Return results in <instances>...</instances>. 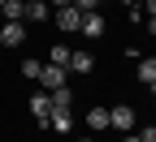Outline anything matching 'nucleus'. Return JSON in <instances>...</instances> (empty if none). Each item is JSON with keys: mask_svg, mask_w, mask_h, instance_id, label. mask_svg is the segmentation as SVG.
<instances>
[{"mask_svg": "<svg viewBox=\"0 0 156 142\" xmlns=\"http://www.w3.org/2000/svg\"><path fill=\"white\" fill-rule=\"evenodd\" d=\"M130 125H134V108H130V104H117V108H108V129H122V134H130Z\"/></svg>", "mask_w": 156, "mask_h": 142, "instance_id": "nucleus-1", "label": "nucleus"}, {"mask_svg": "<svg viewBox=\"0 0 156 142\" xmlns=\"http://www.w3.org/2000/svg\"><path fill=\"white\" fill-rule=\"evenodd\" d=\"M26 108H30V116L39 121V125H48V112H52V99H48V91L30 95V99H26Z\"/></svg>", "mask_w": 156, "mask_h": 142, "instance_id": "nucleus-2", "label": "nucleus"}, {"mask_svg": "<svg viewBox=\"0 0 156 142\" xmlns=\"http://www.w3.org/2000/svg\"><path fill=\"white\" fill-rule=\"evenodd\" d=\"M39 86H44V91L65 86V65H44V73H39Z\"/></svg>", "mask_w": 156, "mask_h": 142, "instance_id": "nucleus-3", "label": "nucleus"}, {"mask_svg": "<svg viewBox=\"0 0 156 142\" xmlns=\"http://www.w3.org/2000/svg\"><path fill=\"white\" fill-rule=\"evenodd\" d=\"M48 125H52L56 134H69V129H74V108H52V112H48Z\"/></svg>", "mask_w": 156, "mask_h": 142, "instance_id": "nucleus-4", "label": "nucleus"}, {"mask_svg": "<svg viewBox=\"0 0 156 142\" xmlns=\"http://www.w3.org/2000/svg\"><path fill=\"white\" fill-rule=\"evenodd\" d=\"M22 39H26V26L22 22H5V26H0V43H5V48H17Z\"/></svg>", "mask_w": 156, "mask_h": 142, "instance_id": "nucleus-5", "label": "nucleus"}, {"mask_svg": "<svg viewBox=\"0 0 156 142\" xmlns=\"http://www.w3.org/2000/svg\"><path fill=\"white\" fill-rule=\"evenodd\" d=\"M56 22H61V30H78V26H83V13H78L74 5H61V9H56Z\"/></svg>", "mask_w": 156, "mask_h": 142, "instance_id": "nucleus-6", "label": "nucleus"}, {"mask_svg": "<svg viewBox=\"0 0 156 142\" xmlns=\"http://www.w3.org/2000/svg\"><path fill=\"white\" fill-rule=\"evenodd\" d=\"M78 30H83L87 39H100L104 35V17L100 13H83V26H78Z\"/></svg>", "mask_w": 156, "mask_h": 142, "instance_id": "nucleus-7", "label": "nucleus"}, {"mask_svg": "<svg viewBox=\"0 0 156 142\" xmlns=\"http://www.w3.org/2000/svg\"><path fill=\"white\" fill-rule=\"evenodd\" d=\"M134 65H139V69H134V73H139V82L152 86V82H156V56H139Z\"/></svg>", "mask_w": 156, "mask_h": 142, "instance_id": "nucleus-8", "label": "nucleus"}, {"mask_svg": "<svg viewBox=\"0 0 156 142\" xmlns=\"http://www.w3.org/2000/svg\"><path fill=\"white\" fill-rule=\"evenodd\" d=\"M0 13H5V22H26V0H5Z\"/></svg>", "mask_w": 156, "mask_h": 142, "instance_id": "nucleus-9", "label": "nucleus"}, {"mask_svg": "<svg viewBox=\"0 0 156 142\" xmlns=\"http://www.w3.org/2000/svg\"><path fill=\"white\" fill-rule=\"evenodd\" d=\"M87 125H91V134H104V129H108V108L95 104V108L87 112Z\"/></svg>", "mask_w": 156, "mask_h": 142, "instance_id": "nucleus-10", "label": "nucleus"}, {"mask_svg": "<svg viewBox=\"0 0 156 142\" xmlns=\"http://www.w3.org/2000/svg\"><path fill=\"white\" fill-rule=\"evenodd\" d=\"M69 69H74V73H91V69H95V60H91L87 52H69Z\"/></svg>", "mask_w": 156, "mask_h": 142, "instance_id": "nucleus-11", "label": "nucleus"}, {"mask_svg": "<svg viewBox=\"0 0 156 142\" xmlns=\"http://www.w3.org/2000/svg\"><path fill=\"white\" fill-rule=\"evenodd\" d=\"M48 17V0H26V22H44Z\"/></svg>", "mask_w": 156, "mask_h": 142, "instance_id": "nucleus-12", "label": "nucleus"}, {"mask_svg": "<svg viewBox=\"0 0 156 142\" xmlns=\"http://www.w3.org/2000/svg\"><path fill=\"white\" fill-rule=\"evenodd\" d=\"M48 56H52V65H65V69H69V48H65V43H52Z\"/></svg>", "mask_w": 156, "mask_h": 142, "instance_id": "nucleus-13", "label": "nucleus"}, {"mask_svg": "<svg viewBox=\"0 0 156 142\" xmlns=\"http://www.w3.org/2000/svg\"><path fill=\"white\" fill-rule=\"evenodd\" d=\"M22 73L30 78V82H39V73H44V65H39V60H26V65H22Z\"/></svg>", "mask_w": 156, "mask_h": 142, "instance_id": "nucleus-14", "label": "nucleus"}, {"mask_svg": "<svg viewBox=\"0 0 156 142\" xmlns=\"http://www.w3.org/2000/svg\"><path fill=\"white\" fill-rule=\"evenodd\" d=\"M69 5H74L78 13H95V5H100V0H69Z\"/></svg>", "mask_w": 156, "mask_h": 142, "instance_id": "nucleus-15", "label": "nucleus"}, {"mask_svg": "<svg viewBox=\"0 0 156 142\" xmlns=\"http://www.w3.org/2000/svg\"><path fill=\"white\" fill-rule=\"evenodd\" d=\"M139 142H156V125H147V129H139Z\"/></svg>", "mask_w": 156, "mask_h": 142, "instance_id": "nucleus-16", "label": "nucleus"}, {"mask_svg": "<svg viewBox=\"0 0 156 142\" xmlns=\"http://www.w3.org/2000/svg\"><path fill=\"white\" fill-rule=\"evenodd\" d=\"M143 9H147V17H156V0H143Z\"/></svg>", "mask_w": 156, "mask_h": 142, "instance_id": "nucleus-17", "label": "nucleus"}, {"mask_svg": "<svg viewBox=\"0 0 156 142\" xmlns=\"http://www.w3.org/2000/svg\"><path fill=\"white\" fill-rule=\"evenodd\" d=\"M147 35H156V17H147Z\"/></svg>", "mask_w": 156, "mask_h": 142, "instance_id": "nucleus-18", "label": "nucleus"}, {"mask_svg": "<svg viewBox=\"0 0 156 142\" xmlns=\"http://www.w3.org/2000/svg\"><path fill=\"white\" fill-rule=\"evenodd\" d=\"M122 142H139V134H134V138H130V134H126V138H122Z\"/></svg>", "mask_w": 156, "mask_h": 142, "instance_id": "nucleus-19", "label": "nucleus"}, {"mask_svg": "<svg viewBox=\"0 0 156 142\" xmlns=\"http://www.w3.org/2000/svg\"><path fill=\"white\" fill-rule=\"evenodd\" d=\"M52 5H56V9H61V5H69V0H52Z\"/></svg>", "mask_w": 156, "mask_h": 142, "instance_id": "nucleus-20", "label": "nucleus"}, {"mask_svg": "<svg viewBox=\"0 0 156 142\" xmlns=\"http://www.w3.org/2000/svg\"><path fill=\"white\" fill-rule=\"evenodd\" d=\"M78 142H95V138H78Z\"/></svg>", "mask_w": 156, "mask_h": 142, "instance_id": "nucleus-21", "label": "nucleus"}, {"mask_svg": "<svg viewBox=\"0 0 156 142\" xmlns=\"http://www.w3.org/2000/svg\"><path fill=\"white\" fill-rule=\"evenodd\" d=\"M152 99H156V82H152Z\"/></svg>", "mask_w": 156, "mask_h": 142, "instance_id": "nucleus-22", "label": "nucleus"}, {"mask_svg": "<svg viewBox=\"0 0 156 142\" xmlns=\"http://www.w3.org/2000/svg\"><path fill=\"white\" fill-rule=\"evenodd\" d=\"M0 5H5V0H0Z\"/></svg>", "mask_w": 156, "mask_h": 142, "instance_id": "nucleus-23", "label": "nucleus"}]
</instances>
